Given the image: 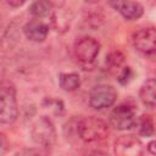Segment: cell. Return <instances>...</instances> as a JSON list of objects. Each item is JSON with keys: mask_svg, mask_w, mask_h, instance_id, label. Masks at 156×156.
<instances>
[{"mask_svg": "<svg viewBox=\"0 0 156 156\" xmlns=\"http://www.w3.org/2000/svg\"><path fill=\"white\" fill-rule=\"evenodd\" d=\"M110 123L115 129L127 130L136 124V115L133 105L123 102L116 106L110 113Z\"/></svg>", "mask_w": 156, "mask_h": 156, "instance_id": "obj_6", "label": "cell"}, {"mask_svg": "<svg viewBox=\"0 0 156 156\" xmlns=\"http://www.w3.org/2000/svg\"><path fill=\"white\" fill-rule=\"evenodd\" d=\"M32 140L40 149L49 151L56 144L57 134L52 121L46 116H40L34 121L30 128Z\"/></svg>", "mask_w": 156, "mask_h": 156, "instance_id": "obj_3", "label": "cell"}, {"mask_svg": "<svg viewBox=\"0 0 156 156\" xmlns=\"http://www.w3.org/2000/svg\"><path fill=\"white\" fill-rule=\"evenodd\" d=\"M23 33H24L26 38L29 39L30 41L41 43L46 39V37L49 34V26L38 20L29 21L28 23L24 24Z\"/></svg>", "mask_w": 156, "mask_h": 156, "instance_id": "obj_10", "label": "cell"}, {"mask_svg": "<svg viewBox=\"0 0 156 156\" xmlns=\"http://www.w3.org/2000/svg\"><path fill=\"white\" fill-rule=\"evenodd\" d=\"M139 134L143 136H152L154 135V119L150 115H143L139 121Z\"/></svg>", "mask_w": 156, "mask_h": 156, "instance_id": "obj_14", "label": "cell"}, {"mask_svg": "<svg viewBox=\"0 0 156 156\" xmlns=\"http://www.w3.org/2000/svg\"><path fill=\"white\" fill-rule=\"evenodd\" d=\"M108 5L116 10L123 18L128 21H134L144 15V7L132 0H108Z\"/></svg>", "mask_w": 156, "mask_h": 156, "instance_id": "obj_9", "label": "cell"}, {"mask_svg": "<svg viewBox=\"0 0 156 156\" xmlns=\"http://www.w3.org/2000/svg\"><path fill=\"white\" fill-rule=\"evenodd\" d=\"M124 60H126V56L119 50H113L106 56V65L111 69H116L124 63Z\"/></svg>", "mask_w": 156, "mask_h": 156, "instance_id": "obj_15", "label": "cell"}, {"mask_svg": "<svg viewBox=\"0 0 156 156\" xmlns=\"http://www.w3.org/2000/svg\"><path fill=\"white\" fill-rule=\"evenodd\" d=\"M100 52V43L93 37H82L73 45V56L76 61L84 68L91 67Z\"/></svg>", "mask_w": 156, "mask_h": 156, "instance_id": "obj_4", "label": "cell"}, {"mask_svg": "<svg viewBox=\"0 0 156 156\" xmlns=\"http://www.w3.org/2000/svg\"><path fill=\"white\" fill-rule=\"evenodd\" d=\"M77 136L87 145H101L108 139V126L101 118L95 116L79 117L74 122Z\"/></svg>", "mask_w": 156, "mask_h": 156, "instance_id": "obj_1", "label": "cell"}, {"mask_svg": "<svg viewBox=\"0 0 156 156\" xmlns=\"http://www.w3.org/2000/svg\"><path fill=\"white\" fill-rule=\"evenodd\" d=\"M133 76H134L133 69H132L129 66H127V67H123V68H122V71L119 72V74H118V77H117V80H118L119 84L126 85V84H128V83L132 80Z\"/></svg>", "mask_w": 156, "mask_h": 156, "instance_id": "obj_16", "label": "cell"}, {"mask_svg": "<svg viewBox=\"0 0 156 156\" xmlns=\"http://www.w3.org/2000/svg\"><path fill=\"white\" fill-rule=\"evenodd\" d=\"M85 2H88V4H98L100 0H84Z\"/></svg>", "mask_w": 156, "mask_h": 156, "instance_id": "obj_20", "label": "cell"}, {"mask_svg": "<svg viewBox=\"0 0 156 156\" xmlns=\"http://www.w3.org/2000/svg\"><path fill=\"white\" fill-rule=\"evenodd\" d=\"M51 10H52V4L50 0H35L29 7V12L37 18H43L49 16Z\"/></svg>", "mask_w": 156, "mask_h": 156, "instance_id": "obj_13", "label": "cell"}, {"mask_svg": "<svg viewBox=\"0 0 156 156\" xmlns=\"http://www.w3.org/2000/svg\"><path fill=\"white\" fill-rule=\"evenodd\" d=\"M146 149L149 150V152H150L151 155H155V141H154V140H151V141L147 144Z\"/></svg>", "mask_w": 156, "mask_h": 156, "instance_id": "obj_19", "label": "cell"}, {"mask_svg": "<svg viewBox=\"0 0 156 156\" xmlns=\"http://www.w3.org/2000/svg\"><path fill=\"white\" fill-rule=\"evenodd\" d=\"M6 150V138L2 133H0V154L5 152Z\"/></svg>", "mask_w": 156, "mask_h": 156, "instance_id": "obj_18", "label": "cell"}, {"mask_svg": "<svg viewBox=\"0 0 156 156\" xmlns=\"http://www.w3.org/2000/svg\"><path fill=\"white\" fill-rule=\"evenodd\" d=\"M9 6L11 7H21L22 5L26 4L27 0H4Z\"/></svg>", "mask_w": 156, "mask_h": 156, "instance_id": "obj_17", "label": "cell"}, {"mask_svg": "<svg viewBox=\"0 0 156 156\" xmlns=\"http://www.w3.org/2000/svg\"><path fill=\"white\" fill-rule=\"evenodd\" d=\"M58 84L65 91H74L80 87V77L78 73H60Z\"/></svg>", "mask_w": 156, "mask_h": 156, "instance_id": "obj_12", "label": "cell"}, {"mask_svg": "<svg viewBox=\"0 0 156 156\" xmlns=\"http://www.w3.org/2000/svg\"><path fill=\"white\" fill-rule=\"evenodd\" d=\"M89 106L94 110H105L111 107L117 100V91L112 85L100 84L94 87L89 93Z\"/></svg>", "mask_w": 156, "mask_h": 156, "instance_id": "obj_5", "label": "cell"}, {"mask_svg": "<svg viewBox=\"0 0 156 156\" xmlns=\"http://www.w3.org/2000/svg\"><path fill=\"white\" fill-rule=\"evenodd\" d=\"M132 43L135 50L145 56H154L156 44V30L154 26L140 28L132 35Z\"/></svg>", "mask_w": 156, "mask_h": 156, "instance_id": "obj_7", "label": "cell"}, {"mask_svg": "<svg viewBox=\"0 0 156 156\" xmlns=\"http://www.w3.org/2000/svg\"><path fill=\"white\" fill-rule=\"evenodd\" d=\"M156 82L154 78L147 79L139 90V99L140 101L149 108H154L156 105Z\"/></svg>", "mask_w": 156, "mask_h": 156, "instance_id": "obj_11", "label": "cell"}, {"mask_svg": "<svg viewBox=\"0 0 156 156\" xmlns=\"http://www.w3.org/2000/svg\"><path fill=\"white\" fill-rule=\"evenodd\" d=\"M113 152L117 156H140L144 152L143 143L133 134L119 135L113 144Z\"/></svg>", "mask_w": 156, "mask_h": 156, "instance_id": "obj_8", "label": "cell"}, {"mask_svg": "<svg viewBox=\"0 0 156 156\" xmlns=\"http://www.w3.org/2000/svg\"><path fill=\"white\" fill-rule=\"evenodd\" d=\"M18 117L16 87L9 79L0 80V123L12 124Z\"/></svg>", "mask_w": 156, "mask_h": 156, "instance_id": "obj_2", "label": "cell"}]
</instances>
